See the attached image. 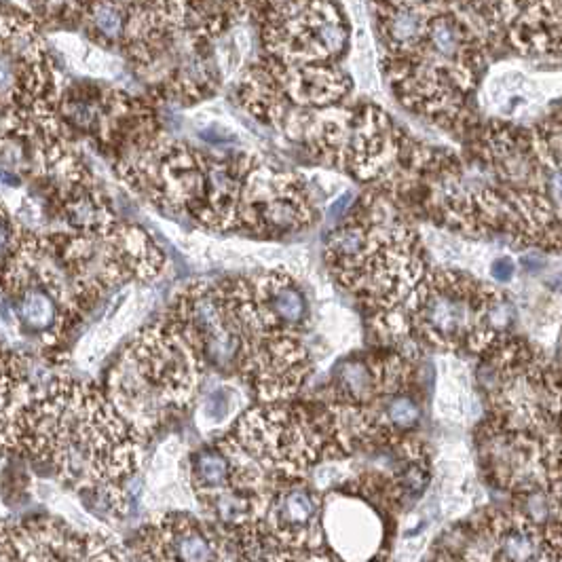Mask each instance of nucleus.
<instances>
[{
  "instance_id": "f257e3e1",
  "label": "nucleus",
  "mask_w": 562,
  "mask_h": 562,
  "mask_svg": "<svg viewBox=\"0 0 562 562\" xmlns=\"http://www.w3.org/2000/svg\"><path fill=\"white\" fill-rule=\"evenodd\" d=\"M165 320L189 339L205 368L237 377L258 404L294 400L313 370L307 294L284 269L193 281L176 294Z\"/></svg>"
},
{
  "instance_id": "f03ea898",
  "label": "nucleus",
  "mask_w": 562,
  "mask_h": 562,
  "mask_svg": "<svg viewBox=\"0 0 562 562\" xmlns=\"http://www.w3.org/2000/svg\"><path fill=\"white\" fill-rule=\"evenodd\" d=\"M7 453L51 467L72 489L104 495L123 508V482L138 470L140 434L108 393L91 381L58 377L3 410Z\"/></svg>"
},
{
  "instance_id": "7ed1b4c3",
  "label": "nucleus",
  "mask_w": 562,
  "mask_h": 562,
  "mask_svg": "<svg viewBox=\"0 0 562 562\" xmlns=\"http://www.w3.org/2000/svg\"><path fill=\"white\" fill-rule=\"evenodd\" d=\"M497 13L486 5H374L393 96L417 115L461 125Z\"/></svg>"
},
{
  "instance_id": "20e7f679",
  "label": "nucleus",
  "mask_w": 562,
  "mask_h": 562,
  "mask_svg": "<svg viewBox=\"0 0 562 562\" xmlns=\"http://www.w3.org/2000/svg\"><path fill=\"white\" fill-rule=\"evenodd\" d=\"M324 262L336 284L366 311L372 334L410 358L415 341L404 315L432 269L419 233L398 205L368 189L328 235Z\"/></svg>"
},
{
  "instance_id": "39448f33",
  "label": "nucleus",
  "mask_w": 562,
  "mask_h": 562,
  "mask_svg": "<svg viewBox=\"0 0 562 562\" xmlns=\"http://www.w3.org/2000/svg\"><path fill=\"white\" fill-rule=\"evenodd\" d=\"M248 20L243 3H131L121 51L151 100L191 106L220 89L218 43Z\"/></svg>"
},
{
  "instance_id": "423d86ee",
  "label": "nucleus",
  "mask_w": 562,
  "mask_h": 562,
  "mask_svg": "<svg viewBox=\"0 0 562 562\" xmlns=\"http://www.w3.org/2000/svg\"><path fill=\"white\" fill-rule=\"evenodd\" d=\"M239 104L269 123L324 165L381 189L398 176L412 140L387 112L372 102H343L330 108H296L275 98L248 72L237 85Z\"/></svg>"
},
{
  "instance_id": "0eeeda50",
  "label": "nucleus",
  "mask_w": 562,
  "mask_h": 562,
  "mask_svg": "<svg viewBox=\"0 0 562 562\" xmlns=\"http://www.w3.org/2000/svg\"><path fill=\"white\" fill-rule=\"evenodd\" d=\"M358 410L320 398L258 404L218 440L265 482L305 480L320 463L364 448Z\"/></svg>"
},
{
  "instance_id": "6e6552de",
  "label": "nucleus",
  "mask_w": 562,
  "mask_h": 562,
  "mask_svg": "<svg viewBox=\"0 0 562 562\" xmlns=\"http://www.w3.org/2000/svg\"><path fill=\"white\" fill-rule=\"evenodd\" d=\"M203 370L189 339L163 317L125 345L106 377V393L144 440L193 404Z\"/></svg>"
},
{
  "instance_id": "1a4fd4ad",
  "label": "nucleus",
  "mask_w": 562,
  "mask_h": 562,
  "mask_svg": "<svg viewBox=\"0 0 562 562\" xmlns=\"http://www.w3.org/2000/svg\"><path fill=\"white\" fill-rule=\"evenodd\" d=\"M66 269L83 315L131 281H155L165 269V254L142 227L117 220L96 231L49 235Z\"/></svg>"
},
{
  "instance_id": "9d476101",
  "label": "nucleus",
  "mask_w": 562,
  "mask_h": 562,
  "mask_svg": "<svg viewBox=\"0 0 562 562\" xmlns=\"http://www.w3.org/2000/svg\"><path fill=\"white\" fill-rule=\"evenodd\" d=\"M495 298L493 290L470 275L432 269L406 309L408 336L448 351L465 347L486 353L499 339L486 322Z\"/></svg>"
},
{
  "instance_id": "9b49d317",
  "label": "nucleus",
  "mask_w": 562,
  "mask_h": 562,
  "mask_svg": "<svg viewBox=\"0 0 562 562\" xmlns=\"http://www.w3.org/2000/svg\"><path fill=\"white\" fill-rule=\"evenodd\" d=\"M315 218V201L301 176L246 155L216 233L281 239L309 229Z\"/></svg>"
},
{
  "instance_id": "f8f14e48",
  "label": "nucleus",
  "mask_w": 562,
  "mask_h": 562,
  "mask_svg": "<svg viewBox=\"0 0 562 562\" xmlns=\"http://www.w3.org/2000/svg\"><path fill=\"white\" fill-rule=\"evenodd\" d=\"M262 58L281 66H341L351 26L343 5L254 3Z\"/></svg>"
},
{
  "instance_id": "ddd939ff",
  "label": "nucleus",
  "mask_w": 562,
  "mask_h": 562,
  "mask_svg": "<svg viewBox=\"0 0 562 562\" xmlns=\"http://www.w3.org/2000/svg\"><path fill=\"white\" fill-rule=\"evenodd\" d=\"M119 178L165 214H193L208 182V153L165 131L148 144L112 161Z\"/></svg>"
},
{
  "instance_id": "4468645a",
  "label": "nucleus",
  "mask_w": 562,
  "mask_h": 562,
  "mask_svg": "<svg viewBox=\"0 0 562 562\" xmlns=\"http://www.w3.org/2000/svg\"><path fill=\"white\" fill-rule=\"evenodd\" d=\"M412 379V360L396 349L353 353L334 366L326 389L315 398L349 408L374 410L381 417V408L391 398L410 391Z\"/></svg>"
},
{
  "instance_id": "2eb2a0df",
  "label": "nucleus",
  "mask_w": 562,
  "mask_h": 562,
  "mask_svg": "<svg viewBox=\"0 0 562 562\" xmlns=\"http://www.w3.org/2000/svg\"><path fill=\"white\" fill-rule=\"evenodd\" d=\"M246 72L281 102L307 110L343 104L351 100L355 89L351 74L343 66L296 68L275 64L258 55Z\"/></svg>"
},
{
  "instance_id": "dca6fc26",
  "label": "nucleus",
  "mask_w": 562,
  "mask_h": 562,
  "mask_svg": "<svg viewBox=\"0 0 562 562\" xmlns=\"http://www.w3.org/2000/svg\"><path fill=\"white\" fill-rule=\"evenodd\" d=\"M144 562H220L216 537L186 514L161 516L140 537Z\"/></svg>"
},
{
  "instance_id": "f3484780",
  "label": "nucleus",
  "mask_w": 562,
  "mask_h": 562,
  "mask_svg": "<svg viewBox=\"0 0 562 562\" xmlns=\"http://www.w3.org/2000/svg\"><path fill=\"white\" fill-rule=\"evenodd\" d=\"M45 195L51 214L64 220L70 231H96L117 222L110 197L93 176L53 184Z\"/></svg>"
},
{
  "instance_id": "a211bd4d",
  "label": "nucleus",
  "mask_w": 562,
  "mask_h": 562,
  "mask_svg": "<svg viewBox=\"0 0 562 562\" xmlns=\"http://www.w3.org/2000/svg\"><path fill=\"white\" fill-rule=\"evenodd\" d=\"M131 15V3H83L79 28L104 49H121Z\"/></svg>"
},
{
  "instance_id": "6ab92c4d",
  "label": "nucleus",
  "mask_w": 562,
  "mask_h": 562,
  "mask_svg": "<svg viewBox=\"0 0 562 562\" xmlns=\"http://www.w3.org/2000/svg\"><path fill=\"white\" fill-rule=\"evenodd\" d=\"M191 484H193L199 501L233 489L235 467H233L231 457L222 451L218 442L214 446L201 448V451H197L193 455Z\"/></svg>"
},
{
  "instance_id": "aec40b11",
  "label": "nucleus",
  "mask_w": 562,
  "mask_h": 562,
  "mask_svg": "<svg viewBox=\"0 0 562 562\" xmlns=\"http://www.w3.org/2000/svg\"><path fill=\"white\" fill-rule=\"evenodd\" d=\"M516 275V262L512 256H499L493 260L491 265V277L499 284H508Z\"/></svg>"
},
{
  "instance_id": "412c9836",
  "label": "nucleus",
  "mask_w": 562,
  "mask_h": 562,
  "mask_svg": "<svg viewBox=\"0 0 562 562\" xmlns=\"http://www.w3.org/2000/svg\"><path fill=\"white\" fill-rule=\"evenodd\" d=\"M550 193H552L554 201L562 205V170L554 172V176L550 178Z\"/></svg>"
}]
</instances>
